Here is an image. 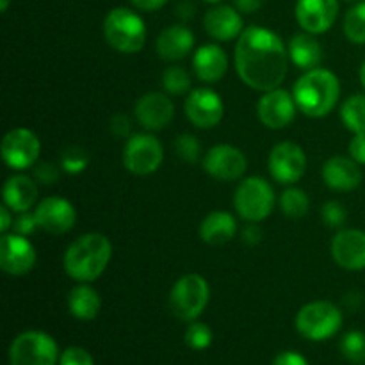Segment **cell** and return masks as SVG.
I'll list each match as a JSON object with an SVG mask.
<instances>
[{
    "mask_svg": "<svg viewBox=\"0 0 365 365\" xmlns=\"http://www.w3.org/2000/svg\"><path fill=\"white\" fill-rule=\"evenodd\" d=\"M287 56L280 36L264 27H246L235 45V70L246 86L267 93L287 77Z\"/></svg>",
    "mask_w": 365,
    "mask_h": 365,
    "instance_id": "cell-1",
    "label": "cell"
},
{
    "mask_svg": "<svg viewBox=\"0 0 365 365\" xmlns=\"http://www.w3.org/2000/svg\"><path fill=\"white\" fill-rule=\"evenodd\" d=\"M292 96L296 106L305 116L323 118L330 114L339 103L341 82L337 75L324 68H314L305 71L296 81Z\"/></svg>",
    "mask_w": 365,
    "mask_h": 365,
    "instance_id": "cell-2",
    "label": "cell"
},
{
    "mask_svg": "<svg viewBox=\"0 0 365 365\" xmlns=\"http://www.w3.org/2000/svg\"><path fill=\"white\" fill-rule=\"evenodd\" d=\"M113 246L102 234H86L75 239L64 253V271L70 278L88 284L96 280L109 266Z\"/></svg>",
    "mask_w": 365,
    "mask_h": 365,
    "instance_id": "cell-3",
    "label": "cell"
},
{
    "mask_svg": "<svg viewBox=\"0 0 365 365\" xmlns=\"http://www.w3.org/2000/svg\"><path fill=\"white\" fill-rule=\"evenodd\" d=\"M103 34L107 43L121 53H135L146 43L145 20L128 7L109 11L103 20Z\"/></svg>",
    "mask_w": 365,
    "mask_h": 365,
    "instance_id": "cell-4",
    "label": "cell"
},
{
    "mask_svg": "<svg viewBox=\"0 0 365 365\" xmlns=\"http://www.w3.org/2000/svg\"><path fill=\"white\" fill-rule=\"evenodd\" d=\"M59 346L45 331H21L9 346V365H59Z\"/></svg>",
    "mask_w": 365,
    "mask_h": 365,
    "instance_id": "cell-5",
    "label": "cell"
},
{
    "mask_svg": "<svg viewBox=\"0 0 365 365\" xmlns=\"http://www.w3.org/2000/svg\"><path fill=\"white\" fill-rule=\"evenodd\" d=\"M210 298L209 284L200 274H185L178 278L170 292V309L180 321L198 319Z\"/></svg>",
    "mask_w": 365,
    "mask_h": 365,
    "instance_id": "cell-6",
    "label": "cell"
},
{
    "mask_svg": "<svg viewBox=\"0 0 365 365\" xmlns=\"http://www.w3.org/2000/svg\"><path fill=\"white\" fill-rule=\"evenodd\" d=\"M342 327V312L331 302H312L296 316V330L314 342L334 337Z\"/></svg>",
    "mask_w": 365,
    "mask_h": 365,
    "instance_id": "cell-7",
    "label": "cell"
},
{
    "mask_svg": "<svg viewBox=\"0 0 365 365\" xmlns=\"http://www.w3.org/2000/svg\"><path fill=\"white\" fill-rule=\"evenodd\" d=\"M234 205L239 216L250 223L264 221L274 207V191L262 177H250L239 184L234 196Z\"/></svg>",
    "mask_w": 365,
    "mask_h": 365,
    "instance_id": "cell-8",
    "label": "cell"
},
{
    "mask_svg": "<svg viewBox=\"0 0 365 365\" xmlns=\"http://www.w3.org/2000/svg\"><path fill=\"white\" fill-rule=\"evenodd\" d=\"M164 159L163 145L152 134H134L123 148V164L130 173L150 175L159 170Z\"/></svg>",
    "mask_w": 365,
    "mask_h": 365,
    "instance_id": "cell-9",
    "label": "cell"
},
{
    "mask_svg": "<svg viewBox=\"0 0 365 365\" xmlns=\"http://www.w3.org/2000/svg\"><path fill=\"white\" fill-rule=\"evenodd\" d=\"M41 152L38 135L29 128H13L2 139V159L11 170H27L34 166Z\"/></svg>",
    "mask_w": 365,
    "mask_h": 365,
    "instance_id": "cell-10",
    "label": "cell"
},
{
    "mask_svg": "<svg viewBox=\"0 0 365 365\" xmlns=\"http://www.w3.org/2000/svg\"><path fill=\"white\" fill-rule=\"evenodd\" d=\"M305 152L296 143H280L269 153V173L280 184H294L305 175Z\"/></svg>",
    "mask_w": 365,
    "mask_h": 365,
    "instance_id": "cell-11",
    "label": "cell"
},
{
    "mask_svg": "<svg viewBox=\"0 0 365 365\" xmlns=\"http://www.w3.org/2000/svg\"><path fill=\"white\" fill-rule=\"evenodd\" d=\"M184 107L189 121L198 128L216 127L225 116L223 100L209 88H200L189 93Z\"/></svg>",
    "mask_w": 365,
    "mask_h": 365,
    "instance_id": "cell-12",
    "label": "cell"
},
{
    "mask_svg": "<svg viewBox=\"0 0 365 365\" xmlns=\"http://www.w3.org/2000/svg\"><path fill=\"white\" fill-rule=\"evenodd\" d=\"M296 110H298V106H296L294 96L280 88L264 93L257 106V113L262 125L273 130L289 127L294 121Z\"/></svg>",
    "mask_w": 365,
    "mask_h": 365,
    "instance_id": "cell-13",
    "label": "cell"
},
{
    "mask_svg": "<svg viewBox=\"0 0 365 365\" xmlns=\"http://www.w3.org/2000/svg\"><path fill=\"white\" fill-rule=\"evenodd\" d=\"M36 264V250L25 235L2 234L0 237V267L7 274H27Z\"/></svg>",
    "mask_w": 365,
    "mask_h": 365,
    "instance_id": "cell-14",
    "label": "cell"
},
{
    "mask_svg": "<svg viewBox=\"0 0 365 365\" xmlns=\"http://www.w3.org/2000/svg\"><path fill=\"white\" fill-rule=\"evenodd\" d=\"M203 168L216 180H239L248 168L245 153L232 145H217L205 153Z\"/></svg>",
    "mask_w": 365,
    "mask_h": 365,
    "instance_id": "cell-15",
    "label": "cell"
},
{
    "mask_svg": "<svg viewBox=\"0 0 365 365\" xmlns=\"http://www.w3.org/2000/svg\"><path fill=\"white\" fill-rule=\"evenodd\" d=\"M34 216L39 228H43L48 234L57 235L70 232L77 221L75 207L61 196H48L43 202H39L34 210Z\"/></svg>",
    "mask_w": 365,
    "mask_h": 365,
    "instance_id": "cell-16",
    "label": "cell"
},
{
    "mask_svg": "<svg viewBox=\"0 0 365 365\" xmlns=\"http://www.w3.org/2000/svg\"><path fill=\"white\" fill-rule=\"evenodd\" d=\"M339 16V0H298L296 20L310 34H323L334 27Z\"/></svg>",
    "mask_w": 365,
    "mask_h": 365,
    "instance_id": "cell-17",
    "label": "cell"
},
{
    "mask_svg": "<svg viewBox=\"0 0 365 365\" xmlns=\"http://www.w3.org/2000/svg\"><path fill=\"white\" fill-rule=\"evenodd\" d=\"M331 255L335 262L344 269H365V232L356 228L337 232L331 241Z\"/></svg>",
    "mask_w": 365,
    "mask_h": 365,
    "instance_id": "cell-18",
    "label": "cell"
},
{
    "mask_svg": "<svg viewBox=\"0 0 365 365\" xmlns=\"http://www.w3.org/2000/svg\"><path fill=\"white\" fill-rule=\"evenodd\" d=\"M135 118L146 130H163L175 116V106L164 93H146L135 103Z\"/></svg>",
    "mask_w": 365,
    "mask_h": 365,
    "instance_id": "cell-19",
    "label": "cell"
},
{
    "mask_svg": "<svg viewBox=\"0 0 365 365\" xmlns=\"http://www.w3.org/2000/svg\"><path fill=\"white\" fill-rule=\"evenodd\" d=\"M203 25L210 38L217 41H230L242 34V16L237 7L216 6L209 9L203 18Z\"/></svg>",
    "mask_w": 365,
    "mask_h": 365,
    "instance_id": "cell-20",
    "label": "cell"
},
{
    "mask_svg": "<svg viewBox=\"0 0 365 365\" xmlns=\"http://www.w3.org/2000/svg\"><path fill=\"white\" fill-rule=\"evenodd\" d=\"M323 180L334 191H353L362 184V170L355 159L331 157L323 166Z\"/></svg>",
    "mask_w": 365,
    "mask_h": 365,
    "instance_id": "cell-21",
    "label": "cell"
},
{
    "mask_svg": "<svg viewBox=\"0 0 365 365\" xmlns=\"http://www.w3.org/2000/svg\"><path fill=\"white\" fill-rule=\"evenodd\" d=\"M192 68L200 81L217 82L225 77L228 70V57L221 46L209 43L200 46L192 57Z\"/></svg>",
    "mask_w": 365,
    "mask_h": 365,
    "instance_id": "cell-22",
    "label": "cell"
},
{
    "mask_svg": "<svg viewBox=\"0 0 365 365\" xmlns=\"http://www.w3.org/2000/svg\"><path fill=\"white\" fill-rule=\"evenodd\" d=\"M195 34L185 25H170L157 39V52L164 61H180L191 53Z\"/></svg>",
    "mask_w": 365,
    "mask_h": 365,
    "instance_id": "cell-23",
    "label": "cell"
},
{
    "mask_svg": "<svg viewBox=\"0 0 365 365\" xmlns=\"http://www.w3.org/2000/svg\"><path fill=\"white\" fill-rule=\"evenodd\" d=\"M2 198L4 205L9 207L13 212H25L38 200V185L25 175H14L4 184Z\"/></svg>",
    "mask_w": 365,
    "mask_h": 365,
    "instance_id": "cell-24",
    "label": "cell"
},
{
    "mask_svg": "<svg viewBox=\"0 0 365 365\" xmlns=\"http://www.w3.org/2000/svg\"><path fill=\"white\" fill-rule=\"evenodd\" d=\"M237 234V221L225 210H214L200 225V237L210 246H221L230 242Z\"/></svg>",
    "mask_w": 365,
    "mask_h": 365,
    "instance_id": "cell-25",
    "label": "cell"
},
{
    "mask_svg": "<svg viewBox=\"0 0 365 365\" xmlns=\"http://www.w3.org/2000/svg\"><path fill=\"white\" fill-rule=\"evenodd\" d=\"M289 56L299 70L309 71L319 66L323 61V46L310 32L296 34L289 41Z\"/></svg>",
    "mask_w": 365,
    "mask_h": 365,
    "instance_id": "cell-26",
    "label": "cell"
},
{
    "mask_svg": "<svg viewBox=\"0 0 365 365\" xmlns=\"http://www.w3.org/2000/svg\"><path fill=\"white\" fill-rule=\"evenodd\" d=\"M102 299L88 284H81L68 292V310L78 321H93L100 314Z\"/></svg>",
    "mask_w": 365,
    "mask_h": 365,
    "instance_id": "cell-27",
    "label": "cell"
},
{
    "mask_svg": "<svg viewBox=\"0 0 365 365\" xmlns=\"http://www.w3.org/2000/svg\"><path fill=\"white\" fill-rule=\"evenodd\" d=\"M341 120L353 134L365 132V95H351L341 107Z\"/></svg>",
    "mask_w": 365,
    "mask_h": 365,
    "instance_id": "cell-28",
    "label": "cell"
},
{
    "mask_svg": "<svg viewBox=\"0 0 365 365\" xmlns=\"http://www.w3.org/2000/svg\"><path fill=\"white\" fill-rule=\"evenodd\" d=\"M310 200L299 187H289L280 196V209L289 217H303L309 212Z\"/></svg>",
    "mask_w": 365,
    "mask_h": 365,
    "instance_id": "cell-29",
    "label": "cell"
},
{
    "mask_svg": "<svg viewBox=\"0 0 365 365\" xmlns=\"http://www.w3.org/2000/svg\"><path fill=\"white\" fill-rule=\"evenodd\" d=\"M344 34L351 43L365 45V0L346 13Z\"/></svg>",
    "mask_w": 365,
    "mask_h": 365,
    "instance_id": "cell-30",
    "label": "cell"
},
{
    "mask_svg": "<svg viewBox=\"0 0 365 365\" xmlns=\"http://www.w3.org/2000/svg\"><path fill=\"white\" fill-rule=\"evenodd\" d=\"M341 351L349 362L365 364V334L360 330H351L342 337Z\"/></svg>",
    "mask_w": 365,
    "mask_h": 365,
    "instance_id": "cell-31",
    "label": "cell"
},
{
    "mask_svg": "<svg viewBox=\"0 0 365 365\" xmlns=\"http://www.w3.org/2000/svg\"><path fill=\"white\" fill-rule=\"evenodd\" d=\"M163 86L170 95H184L191 88V77L182 66H171L163 73Z\"/></svg>",
    "mask_w": 365,
    "mask_h": 365,
    "instance_id": "cell-32",
    "label": "cell"
},
{
    "mask_svg": "<svg viewBox=\"0 0 365 365\" xmlns=\"http://www.w3.org/2000/svg\"><path fill=\"white\" fill-rule=\"evenodd\" d=\"M185 344L189 346L195 351H203V349L209 348L212 344V330L207 327L205 323H198V321H192L191 324L185 330Z\"/></svg>",
    "mask_w": 365,
    "mask_h": 365,
    "instance_id": "cell-33",
    "label": "cell"
},
{
    "mask_svg": "<svg viewBox=\"0 0 365 365\" xmlns=\"http://www.w3.org/2000/svg\"><path fill=\"white\" fill-rule=\"evenodd\" d=\"M88 163H89V157L84 150L78 148V146H70V148H66L63 153H61L59 166L63 168L66 173L75 175L84 171L86 166H88Z\"/></svg>",
    "mask_w": 365,
    "mask_h": 365,
    "instance_id": "cell-34",
    "label": "cell"
},
{
    "mask_svg": "<svg viewBox=\"0 0 365 365\" xmlns=\"http://www.w3.org/2000/svg\"><path fill=\"white\" fill-rule=\"evenodd\" d=\"M200 150H202V146L192 134H180L175 141V152L185 163L195 164L200 157Z\"/></svg>",
    "mask_w": 365,
    "mask_h": 365,
    "instance_id": "cell-35",
    "label": "cell"
},
{
    "mask_svg": "<svg viewBox=\"0 0 365 365\" xmlns=\"http://www.w3.org/2000/svg\"><path fill=\"white\" fill-rule=\"evenodd\" d=\"M321 217H323V223L327 227L341 228L346 223V220H348V214H346L344 205H341L339 202H328L323 205Z\"/></svg>",
    "mask_w": 365,
    "mask_h": 365,
    "instance_id": "cell-36",
    "label": "cell"
},
{
    "mask_svg": "<svg viewBox=\"0 0 365 365\" xmlns=\"http://www.w3.org/2000/svg\"><path fill=\"white\" fill-rule=\"evenodd\" d=\"M59 365H95V360H93L91 353L86 351L84 348L71 346L61 353Z\"/></svg>",
    "mask_w": 365,
    "mask_h": 365,
    "instance_id": "cell-37",
    "label": "cell"
},
{
    "mask_svg": "<svg viewBox=\"0 0 365 365\" xmlns=\"http://www.w3.org/2000/svg\"><path fill=\"white\" fill-rule=\"evenodd\" d=\"M36 228H39L38 221H36V216L34 212H29V210H25V212H18V216L14 217L13 221V230L14 234H20V235H31L34 234Z\"/></svg>",
    "mask_w": 365,
    "mask_h": 365,
    "instance_id": "cell-38",
    "label": "cell"
},
{
    "mask_svg": "<svg viewBox=\"0 0 365 365\" xmlns=\"http://www.w3.org/2000/svg\"><path fill=\"white\" fill-rule=\"evenodd\" d=\"M36 178H38L41 184H53V182L59 178V168L56 166V164L52 163H41L38 164V168H36Z\"/></svg>",
    "mask_w": 365,
    "mask_h": 365,
    "instance_id": "cell-39",
    "label": "cell"
},
{
    "mask_svg": "<svg viewBox=\"0 0 365 365\" xmlns=\"http://www.w3.org/2000/svg\"><path fill=\"white\" fill-rule=\"evenodd\" d=\"M273 365H310L309 360L298 351H282L274 356Z\"/></svg>",
    "mask_w": 365,
    "mask_h": 365,
    "instance_id": "cell-40",
    "label": "cell"
},
{
    "mask_svg": "<svg viewBox=\"0 0 365 365\" xmlns=\"http://www.w3.org/2000/svg\"><path fill=\"white\" fill-rule=\"evenodd\" d=\"M110 130H113L118 138H127L132 130L130 118L125 116V114H116V116L110 120Z\"/></svg>",
    "mask_w": 365,
    "mask_h": 365,
    "instance_id": "cell-41",
    "label": "cell"
},
{
    "mask_svg": "<svg viewBox=\"0 0 365 365\" xmlns=\"http://www.w3.org/2000/svg\"><path fill=\"white\" fill-rule=\"evenodd\" d=\"M349 153L356 163L365 164V132L364 134H355V138L349 143Z\"/></svg>",
    "mask_w": 365,
    "mask_h": 365,
    "instance_id": "cell-42",
    "label": "cell"
},
{
    "mask_svg": "<svg viewBox=\"0 0 365 365\" xmlns=\"http://www.w3.org/2000/svg\"><path fill=\"white\" fill-rule=\"evenodd\" d=\"M134 4V7H138L139 11H146V13H152V11L160 9L168 4V0H130Z\"/></svg>",
    "mask_w": 365,
    "mask_h": 365,
    "instance_id": "cell-43",
    "label": "cell"
},
{
    "mask_svg": "<svg viewBox=\"0 0 365 365\" xmlns=\"http://www.w3.org/2000/svg\"><path fill=\"white\" fill-rule=\"evenodd\" d=\"M242 239H245L246 245H259L260 239H262V230H260L257 225H248V227L242 230Z\"/></svg>",
    "mask_w": 365,
    "mask_h": 365,
    "instance_id": "cell-44",
    "label": "cell"
},
{
    "mask_svg": "<svg viewBox=\"0 0 365 365\" xmlns=\"http://www.w3.org/2000/svg\"><path fill=\"white\" fill-rule=\"evenodd\" d=\"M234 4L241 13H255L264 6V0H234Z\"/></svg>",
    "mask_w": 365,
    "mask_h": 365,
    "instance_id": "cell-45",
    "label": "cell"
},
{
    "mask_svg": "<svg viewBox=\"0 0 365 365\" xmlns=\"http://www.w3.org/2000/svg\"><path fill=\"white\" fill-rule=\"evenodd\" d=\"M11 212H13V210L7 205H4L2 209H0V232H2V234H7V230L13 228L14 217L11 216Z\"/></svg>",
    "mask_w": 365,
    "mask_h": 365,
    "instance_id": "cell-46",
    "label": "cell"
},
{
    "mask_svg": "<svg viewBox=\"0 0 365 365\" xmlns=\"http://www.w3.org/2000/svg\"><path fill=\"white\" fill-rule=\"evenodd\" d=\"M9 2L11 0H0V13H6L9 9Z\"/></svg>",
    "mask_w": 365,
    "mask_h": 365,
    "instance_id": "cell-47",
    "label": "cell"
},
{
    "mask_svg": "<svg viewBox=\"0 0 365 365\" xmlns=\"http://www.w3.org/2000/svg\"><path fill=\"white\" fill-rule=\"evenodd\" d=\"M360 82H362V86L365 88V61L362 66H360Z\"/></svg>",
    "mask_w": 365,
    "mask_h": 365,
    "instance_id": "cell-48",
    "label": "cell"
},
{
    "mask_svg": "<svg viewBox=\"0 0 365 365\" xmlns=\"http://www.w3.org/2000/svg\"><path fill=\"white\" fill-rule=\"evenodd\" d=\"M205 2H210V4H220V2H223V0H205Z\"/></svg>",
    "mask_w": 365,
    "mask_h": 365,
    "instance_id": "cell-49",
    "label": "cell"
}]
</instances>
